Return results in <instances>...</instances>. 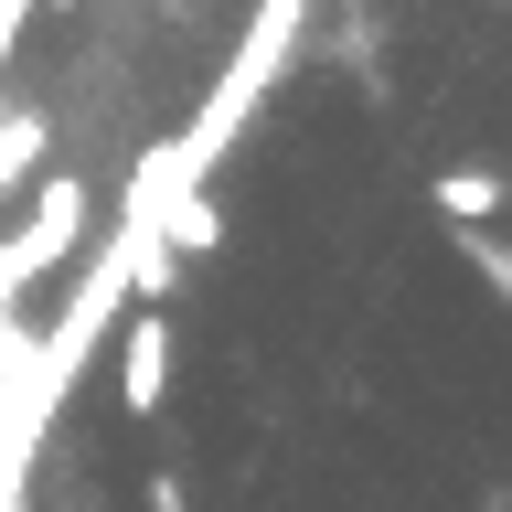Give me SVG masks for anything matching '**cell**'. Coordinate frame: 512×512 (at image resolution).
Returning a JSON list of instances; mask_svg holds the SVG:
<instances>
[{
  "mask_svg": "<svg viewBox=\"0 0 512 512\" xmlns=\"http://www.w3.org/2000/svg\"><path fill=\"white\" fill-rule=\"evenodd\" d=\"M118 406L128 416H160V406H171V310H150V299L118 320Z\"/></svg>",
  "mask_w": 512,
  "mask_h": 512,
  "instance_id": "obj_2",
  "label": "cell"
},
{
  "mask_svg": "<svg viewBox=\"0 0 512 512\" xmlns=\"http://www.w3.org/2000/svg\"><path fill=\"white\" fill-rule=\"evenodd\" d=\"M502 171H491V160H459V171H438V182H427V203H438V214L448 224H470V235H480V224H491V214H502Z\"/></svg>",
  "mask_w": 512,
  "mask_h": 512,
  "instance_id": "obj_3",
  "label": "cell"
},
{
  "mask_svg": "<svg viewBox=\"0 0 512 512\" xmlns=\"http://www.w3.org/2000/svg\"><path fill=\"white\" fill-rule=\"evenodd\" d=\"M96 235V192L75 182V171H43V192H32V224L22 235H0V310L22 299L32 278H54V267H75Z\"/></svg>",
  "mask_w": 512,
  "mask_h": 512,
  "instance_id": "obj_1",
  "label": "cell"
},
{
  "mask_svg": "<svg viewBox=\"0 0 512 512\" xmlns=\"http://www.w3.org/2000/svg\"><path fill=\"white\" fill-rule=\"evenodd\" d=\"M43 150H54V128H43V107H0V203L43 171Z\"/></svg>",
  "mask_w": 512,
  "mask_h": 512,
  "instance_id": "obj_4",
  "label": "cell"
},
{
  "mask_svg": "<svg viewBox=\"0 0 512 512\" xmlns=\"http://www.w3.org/2000/svg\"><path fill=\"white\" fill-rule=\"evenodd\" d=\"M139 502H150V512H192V502H182V480H171V470H160L150 491H139Z\"/></svg>",
  "mask_w": 512,
  "mask_h": 512,
  "instance_id": "obj_5",
  "label": "cell"
}]
</instances>
